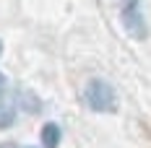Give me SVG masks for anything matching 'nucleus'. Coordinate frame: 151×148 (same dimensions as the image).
<instances>
[{"mask_svg":"<svg viewBox=\"0 0 151 148\" xmlns=\"http://www.w3.org/2000/svg\"><path fill=\"white\" fill-rule=\"evenodd\" d=\"M83 99H86L91 112H99V114L117 112V94L104 78H91L83 89Z\"/></svg>","mask_w":151,"mask_h":148,"instance_id":"obj_1","label":"nucleus"},{"mask_svg":"<svg viewBox=\"0 0 151 148\" xmlns=\"http://www.w3.org/2000/svg\"><path fill=\"white\" fill-rule=\"evenodd\" d=\"M122 24H125V29H128L130 36H136V39L146 36V21H143V16L138 11L136 0H128V5L122 8Z\"/></svg>","mask_w":151,"mask_h":148,"instance_id":"obj_2","label":"nucleus"},{"mask_svg":"<svg viewBox=\"0 0 151 148\" xmlns=\"http://www.w3.org/2000/svg\"><path fill=\"white\" fill-rule=\"evenodd\" d=\"M13 122H16V104L11 99L8 89H5V81L0 78V130L11 127Z\"/></svg>","mask_w":151,"mask_h":148,"instance_id":"obj_3","label":"nucleus"},{"mask_svg":"<svg viewBox=\"0 0 151 148\" xmlns=\"http://www.w3.org/2000/svg\"><path fill=\"white\" fill-rule=\"evenodd\" d=\"M63 140V130L58 122H47L45 127H42V146L45 148H58Z\"/></svg>","mask_w":151,"mask_h":148,"instance_id":"obj_4","label":"nucleus"},{"mask_svg":"<svg viewBox=\"0 0 151 148\" xmlns=\"http://www.w3.org/2000/svg\"><path fill=\"white\" fill-rule=\"evenodd\" d=\"M0 148H16L13 143H0Z\"/></svg>","mask_w":151,"mask_h":148,"instance_id":"obj_5","label":"nucleus"},{"mask_svg":"<svg viewBox=\"0 0 151 148\" xmlns=\"http://www.w3.org/2000/svg\"><path fill=\"white\" fill-rule=\"evenodd\" d=\"M0 55H3V42H0Z\"/></svg>","mask_w":151,"mask_h":148,"instance_id":"obj_6","label":"nucleus"}]
</instances>
